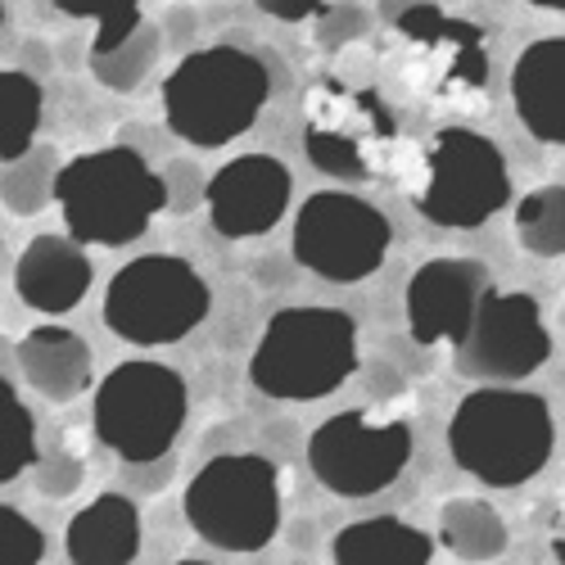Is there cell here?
<instances>
[{
	"label": "cell",
	"instance_id": "5bb4252c",
	"mask_svg": "<svg viewBox=\"0 0 565 565\" xmlns=\"http://www.w3.org/2000/svg\"><path fill=\"white\" fill-rule=\"evenodd\" d=\"M14 290L28 308L60 317L73 312L90 290V258L73 235H36L14 263Z\"/></svg>",
	"mask_w": 565,
	"mask_h": 565
},
{
	"label": "cell",
	"instance_id": "d4e9b609",
	"mask_svg": "<svg viewBox=\"0 0 565 565\" xmlns=\"http://www.w3.org/2000/svg\"><path fill=\"white\" fill-rule=\"evenodd\" d=\"M6 398H10V439H6V461H0V480L14 484L28 466H36V420L28 412V403L19 398L14 385H6Z\"/></svg>",
	"mask_w": 565,
	"mask_h": 565
},
{
	"label": "cell",
	"instance_id": "30bf717a",
	"mask_svg": "<svg viewBox=\"0 0 565 565\" xmlns=\"http://www.w3.org/2000/svg\"><path fill=\"white\" fill-rule=\"evenodd\" d=\"M412 461V430L403 420H371L366 412H335L308 439V466L335 498H371L390 489Z\"/></svg>",
	"mask_w": 565,
	"mask_h": 565
},
{
	"label": "cell",
	"instance_id": "83f0119b",
	"mask_svg": "<svg viewBox=\"0 0 565 565\" xmlns=\"http://www.w3.org/2000/svg\"><path fill=\"white\" fill-rule=\"evenodd\" d=\"M0 521L10 525V556H14L19 565H36V561L45 556V534L28 521L19 507H0Z\"/></svg>",
	"mask_w": 565,
	"mask_h": 565
},
{
	"label": "cell",
	"instance_id": "8992f818",
	"mask_svg": "<svg viewBox=\"0 0 565 565\" xmlns=\"http://www.w3.org/2000/svg\"><path fill=\"white\" fill-rule=\"evenodd\" d=\"M185 381L163 362H118L96 390V435L127 466L163 461L185 426Z\"/></svg>",
	"mask_w": 565,
	"mask_h": 565
},
{
	"label": "cell",
	"instance_id": "d6a6232c",
	"mask_svg": "<svg viewBox=\"0 0 565 565\" xmlns=\"http://www.w3.org/2000/svg\"><path fill=\"white\" fill-rule=\"evenodd\" d=\"M530 6H539V10H565V0H530Z\"/></svg>",
	"mask_w": 565,
	"mask_h": 565
},
{
	"label": "cell",
	"instance_id": "44dd1931",
	"mask_svg": "<svg viewBox=\"0 0 565 565\" xmlns=\"http://www.w3.org/2000/svg\"><path fill=\"white\" fill-rule=\"evenodd\" d=\"M60 172H64V163L51 146H32L23 159L6 163V172H0V200H6V209L14 217H32L55 200Z\"/></svg>",
	"mask_w": 565,
	"mask_h": 565
},
{
	"label": "cell",
	"instance_id": "ba28073f",
	"mask_svg": "<svg viewBox=\"0 0 565 565\" xmlns=\"http://www.w3.org/2000/svg\"><path fill=\"white\" fill-rule=\"evenodd\" d=\"M507 200H511V172L502 150L470 127H444L430 146L426 185L416 195V209L435 226L470 231L502 213Z\"/></svg>",
	"mask_w": 565,
	"mask_h": 565
},
{
	"label": "cell",
	"instance_id": "52a82bcc",
	"mask_svg": "<svg viewBox=\"0 0 565 565\" xmlns=\"http://www.w3.org/2000/svg\"><path fill=\"white\" fill-rule=\"evenodd\" d=\"M209 286L204 276L172 254H146L118 267L105 290V326L140 349L177 344L209 317Z\"/></svg>",
	"mask_w": 565,
	"mask_h": 565
},
{
	"label": "cell",
	"instance_id": "ffe728a7",
	"mask_svg": "<svg viewBox=\"0 0 565 565\" xmlns=\"http://www.w3.org/2000/svg\"><path fill=\"white\" fill-rule=\"evenodd\" d=\"M41 82L23 68H6L0 73V114H6V122H0V159L14 163L23 159L32 146H36V127H41Z\"/></svg>",
	"mask_w": 565,
	"mask_h": 565
},
{
	"label": "cell",
	"instance_id": "4316f807",
	"mask_svg": "<svg viewBox=\"0 0 565 565\" xmlns=\"http://www.w3.org/2000/svg\"><path fill=\"white\" fill-rule=\"evenodd\" d=\"M366 32V14L358 6H326L317 19V41L326 51H340L344 41H358Z\"/></svg>",
	"mask_w": 565,
	"mask_h": 565
},
{
	"label": "cell",
	"instance_id": "603a6c76",
	"mask_svg": "<svg viewBox=\"0 0 565 565\" xmlns=\"http://www.w3.org/2000/svg\"><path fill=\"white\" fill-rule=\"evenodd\" d=\"M159 51H163V32L154 23H140L122 45L90 55V73H96V82L109 90H136L150 77V68L159 64Z\"/></svg>",
	"mask_w": 565,
	"mask_h": 565
},
{
	"label": "cell",
	"instance_id": "f1b7e54d",
	"mask_svg": "<svg viewBox=\"0 0 565 565\" xmlns=\"http://www.w3.org/2000/svg\"><path fill=\"white\" fill-rule=\"evenodd\" d=\"M163 181H168V209L172 213H191L209 195V181H200L195 163H172L163 172Z\"/></svg>",
	"mask_w": 565,
	"mask_h": 565
},
{
	"label": "cell",
	"instance_id": "484cf974",
	"mask_svg": "<svg viewBox=\"0 0 565 565\" xmlns=\"http://www.w3.org/2000/svg\"><path fill=\"white\" fill-rule=\"evenodd\" d=\"M82 484V461L73 452H45L36 457V489L45 498H68Z\"/></svg>",
	"mask_w": 565,
	"mask_h": 565
},
{
	"label": "cell",
	"instance_id": "9c48e42d",
	"mask_svg": "<svg viewBox=\"0 0 565 565\" xmlns=\"http://www.w3.org/2000/svg\"><path fill=\"white\" fill-rule=\"evenodd\" d=\"M390 217L344 191H317L299 204L295 217V258L299 267H308L321 280H335V286H353L366 280L390 254Z\"/></svg>",
	"mask_w": 565,
	"mask_h": 565
},
{
	"label": "cell",
	"instance_id": "7c38bea8",
	"mask_svg": "<svg viewBox=\"0 0 565 565\" xmlns=\"http://www.w3.org/2000/svg\"><path fill=\"white\" fill-rule=\"evenodd\" d=\"M290 168L271 159V154H241L222 163L209 177V217L213 231L226 235V241H254V235H267L290 209Z\"/></svg>",
	"mask_w": 565,
	"mask_h": 565
},
{
	"label": "cell",
	"instance_id": "2e32d148",
	"mask_svg": "<svg viewBox=\"0 0 565 565\" xmlns=\"http://www.w3.org/2000/svg\"><path fill=\"white\" fill-rule=\"evenodd\" d=\"M23 381L51 403H73L90 390V349L64 326H36L14 349Z\"/></svg>",
	"mask_w": 565,
	"mask_h": 565
},
{
	"label": "cell",
	"instance_id": "6da1fadb",
	"mask_svg": "<svg viewBox=\"0 0 565 565\" xmlns=\"http://www.w3.org/2000/svg\"><path fill=\"white\" fill-rule=\"evenodd\" d=\"M552 444H556V426L547 403L511 385L470 390L448 420L452 461L470 480L489 489H515L534 480L552 457Z\"/></svg>",
	"mask_w": 565,
	"mask_h": 565
},
{
	"label": "cell",
	"instance_id": "7402d4cb",
	"mask_svg": "<svg viewBox=\"0 0 565 565\" xmlns=\"http://www.w3.org/2000/svg\"><path fill=\"white\" fill-rule=\"evenodd\" d=\"M515 241L534 258L565 254V185H539L515 204Z\"/></svg>",
	"mask_w": 565,
	"mask_h": 565
},
{
	"label": "cell",
	"instance_id": "ac0fdd59",
	"mask_svg": "<svg viewBox=\"0 0 565 565\" xmlns=\"http://www.w3.org/2000/svg\"><path fill=\"white\" fill-rule=\"evenodd\" d=\"M331 556L340 565H426L435 556V539L398 515H371L335 534Z\"/></svg>",
	"mask_w": 565,
	"mask_h": 565
},
{
	"label": "cell",
	"instance_id": "8fae6325",
	"mask_svg": "<svg viewBox=\"0 0 565 565\" xmlns=\"http://www.w3.org/2000/svg\"><path fill=\"white\" fill-rule=\"evenodd\" d=\"M552 358V335L534 295L521 290H489L470 317L466 335L457 340V371L466 381L515 385L534 375Z\"/></svg>",
	"mask_w": 565,
	"mask_h": 565
},
{
	"label": "cell",
	"instance_id": "9a60e30c",
	"mask_svg": "<svg viewBox=\"0 0 565 565\" xmlns=\"http://www.w3.org/2000/svg\"><path fill=\"white\" fill-rule=\"evenodd\" d=\"M511 105L543 146H565V36L525 45L511 68Z\"/></svg>",
	"mask_w": 565,
	"mask_h": 565
},
{
	"label": "cell",
	"instance_id": "4fadbf2b",
	"mask_svg": "<svg viewBox=\"0 0 565 565\" xmlns=\"http://www.w3.org/2000/svg\"><path fill=\"white\" fill-rule=\"evenodd\" d=\"M489 267L476 258H430L407 280V331L416 344H457L480 299L489 295Z\"/></svg>",
	"mask_w": 565,
	"mask_h": 565
},
{
	"label": "cell",
	"instance_id": "cb8c5ba5",
	"mask_svg": "<svg viewBox=\"0 0 565 565\" xmlns=\"http://www.w3.org/2000/svg\"><path fill=\"white\" fill-rule=\"evenodd\" d=\"M55 10L68 19H96L100 23L90 55L114 51V45H122L140 23H146L140 19V0H55Z\"/></svg>",
	"mask_w": 565,
	"mask_h": 565
},
{
	"label": "cell",
	"instance_id": "3957f363",
	"mask_svg": "<svg viewBox=\"0 0 565 565\" xmlns=\"http://www.w3.org/2000/svg\"><path fill=\"white\" fill-rule=\"evenodd\" d=\"M64 226L82 245H131L168 209V181L131 146H105L64 163L60 191Z\"/></svg>",
	"mask_w": 565,
	"mask_h": 565
},
{
	"label": "cell",
	"instance_id": "4dcf8cb0",
	"mask_svg": "<svg viewBox=\"0 0 565 565\" xmlns=\"http://www.w3.org/2000/svg\"><path fill=\"white\" fill-rule=\"evenodd\" d=\"M416 6H426V0H381V14L398 23V19H403V14H412Z\"/></svg>",
	"mask_w": 565,
	"mask_h": 565
},
{
	"label": "cell",
	"instance_id": "5b68a950",
	"mask_svg": "<svg viewBox=\"0 0 565 565\" xmlns=\"http://www.w3.org/2000/svg\"><path fill=\"white\" fill-rule=\"evenodd\" d=\"M185 521L222 552H263L280 530V476L258 452H226L185 484Z\"/></svg>",
	"mask_w": 565,
	"mask_h": 565
},
{
	"label": "cell",
	"instance_id": "277c9868",
	"mask_svg": "<svg viewBox=\"0 0 565 565\" xmlns=\"http://www.w3.org/2000/svg\"><path fill=\"white\" fill-rule=\"evenodd\" d=\"M358 371V321L340 308H280L249 358L258 394L312 403L335 394Z\"/></svg>",
	"mask_w": 565,
	"mask_h": 565
},
{
	"label": "cell",
	"instance_id": "1f68e13d",
	"mask_svg": "<svg viewBox=\"0 0 565 565\" xmlns=\"http://www.w3.org/2000/svg\"><path fill=\"white\" fill-rule=\"evenodd\" d=\"M552 556L565 565V521H561V534H556V543H552Z\"/></svg>",
	"mask_w": 565,
	"mask_h": 565
},
{
	"label": "cell",
	"instance_id": "e0dca14e",
	"mask_svg": "<svg viewBox=\"0 0 565 565\" xmlns=\"http://www.w3.org/2000/svg\"><path fill=\"white\" fill-rule=\"evenodd\" d=\"M73 565H127L140 552V511L122 493H100L86 502L64 534Z\"/></svg>",
	"mask_w": 565,
	"mask_h": 565
},
{
	"label": "cell",
	"instance_id": "d6986e66",
	"mask_svg": "<svg viewBox=\"0 0 565 565\" xmlns=\"http://www.w3.org/2000/svg\"><path fill=\"white\" fill-rule=\"evenodd\" d=\"M439 543L461 561H493L507 552V521L484 498H452L439 511Z\"/></svg>",
	"mask_w": 565,
	"mask_h": 565
},
{
	"label": "cell",
	"instance_id": "f546056e",
	"mask_svg": "<svg viewBox=\"0 0 565 565\" xmlns=\"http://www.w3.org/2000/svg\"><path fill=\"white\" fill-rule=\"evenodd\" d=\"M254 6L280 23H299V19H312L326 10V0H254Z\"/></svg>",
	"mask_w": 565,
	"mask_h": 565
},
{
	"label": "cell",
	"instance_id": "7a4b0ae2",
	"mask_svg": "<svg viewBox=\"0 0 565 565\" xmlns=\"http://www.w3.org/2000/svg\"><path fill=\"white\" fill-rule=\"evenodd\" d=\"M271 96L267 64L241 45H209L191 51L163 82L168 131L195 150L231 146L245 136Z\"/></svg>",
	"mask_w": 565,
	"mask_h": 565
}]
</instances>
